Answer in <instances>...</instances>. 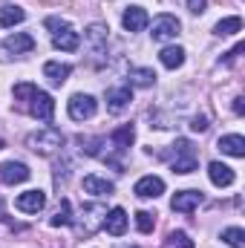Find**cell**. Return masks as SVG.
<instances>
[{
    "mask_svg": "<svg viewBox=\"0 0 245 248\" xmlns=\"http://www.w3.org/2000/svg\"><path fill=\"white\" fill-rule=\"evenodd\" d=\"M29 101H32L29 113H32L35 119H41V122H52V116H55V101H52L49 93H41V90H38Z\"/></svg>",
    "mask_w": 245,
    "mask_h": 248,
    "instance_id": "ba28073f",
    "label": "cell"
},
{
    "mask_svg": "<svg viewBox=\"0 0 245 248\" xmlns=\"http://www.w3.org/2000/svg\"><path fill=\"white\" fill-rule=\"evenodd\" d=\"M168 248H193V240L184 231H170L168 234Z\"/></svg>",
    "mask_w": 245,
    "mask_h": 248,
    "instance_id": "f1b7e54d",
    "label": "cell"
},
{
    "mask_svg": "<svg viewBox=\"0 0 245 248\" xmlns=\"http://www.w3.org/2000/svg\"><path fill=\"white\" fill-rule=\"evenodd\" d=\"M147 23H150V17H147V12H144L141 6H130V9H124L122 26L127 29V32H141Z\"/></svg>",
    "mask_w": 245,
    "mask_h": 248,
    "instance_id": "4fadbf2b",
    "label": "cell"
},
{
    "mask_svg": "<svg viewBox=\"0 0 245 248\" xmlns=\"http://www.w3.org/2000/svg\"><path fill=\"white\" fill-rule=\"evenodd\" d=\"M3 49H6V52H15V55L32 52V49H35V38H32V35H26V32H15V35H9V38H6Z\"/></svg>",
    "mask_w": 245,
    "mask_h": 248,
    "instance_id": "2e32d148",
    "label": "cell"
},
{
    "mask_svg": "<svg viewBox=\"0 0 245 248\" xmlns=\"http://www.w3.org/2000/svg\"><path fill=\"white\" fill-rule=\"evenodd\" d=\"M202 205V190H179L176 196H173V202H170V208L176 211V214H190V211H196Z\"/></svg>",
    "mask_w": 245,
    "mask_h": 248,
    "instance_id": "7c38bea8",
    "label": "cell"
},
{
    "mask_svg": "<svg viewBox=\"0 0 245 248\" xmlns=\"http://www.w3.org/2000/svg\"><path fill=\"white\" fill-rule=\"evenodd\" d=\"M69 222H72V205H69V199H61V205H58L55 217L49 219V225L52 228H61V225H69Z\"/></svg>",
    "mask_w": 245,
    "mask_h": 248,
    "instance_id": "484cf974",
    "label": "cell"
},
{
    "mask_svg": "<svg viewBox=\"0 0 245 248\" xmlns=\"http://www.w3.org/2000/svg\"><path fill=\"white\" fill-rule=\"evenodd\" d=\"M107 32L110 29L104 23H90L87 32H84V41L90 46V55H92V63L95 66H101V63L107 61Z\"/></svg>",
    "mask_w": 245,
    "mask_h": 248,
    "instance_id": "3957f363",
    "label": "cell"
},
{
    "mask_svg": "<svg viewBox=\"0 0 245 248\" xmlns=\"http://www.w3.org/2000/svg\"><path fill=\"white\" fill-rule=\"evenodd\" d=\"M176 159H173V173H193L196 170V150H193V144L187 141V139H176Z\"/></svg>",
    "mask_w": 245,
    "mask_h": 248,
    "instance_id": "8992f818",
    "label": "cell"
},
{
    "mask_svg": "<svg viewBox=\"0 0 245 248\" xmlns=\"http://www.w3.org/2000/svg\"><path fill=\"white\" fill-rule=\"evenodd\" d=\"M243 101H245L243 95H237V98H234V113H237V116H243V113H245V104H243Z\"/></svg>",
    "mask_w": 245,
    "mask_h": 248,
    "instance_id": "d6a6232c",
    "label": "cell"
},
{
    "mask_svg": "<svg viewBox=\"0 0 245 248\" xmlns=\"http://www.w3.org/2000/svg\"><path fill=\"white\" fill-rule=\"evenodd\" d=\"M44 26L52 32V44H55V49H61V52H75V49L81 46V35H78L66 20H61V17H46Z\"/></svg>",
    "mask_w": 245,
    "mask_h": 248,
    "instance_id": "6da1fadb",
    "label": "cell"
},
{
    "mask_svg": "<svg viewBox=\"0 0 245 248\" xmlns=\"http://www.w3.org/2000/svg\"><path fill=\"white\" fill-rule=\"evenodd\" d=\"M225 156H234V159H243L245 156V139L240 133H231V136H222L219 144H216Z\"/></svg>",
    "mask_w": 245,
    "mask_h": 248,
    "instance_id": "ac0fdd59",
    "label": "cell"
},
{
    "mask_svg": "<svg viewBox=\"0 0 245 248\" xmlns=\"http://www.w3.org/2000/svg\"><path fill=\"white\" fill-rule=\"evenodd\" d=\"M133 248H136V246H133Z\"/></svg>",
    "mask_w": 245,
    "mask_h": 248,
    "instance_id": "836d02e7",
    "label": "cell"
},
{
    "mask_svg": "<svg viewBox=\"0 0 245 248\" xmlns=\"http://www.w3.org/2000/svg\"><path fill=\"white\" fill-rule=\"evenodd\" d=\"M190 130L205 133V130H208V116H196V119H193V124H190Z\"/></svg>",
    "mask_w": 245,
    "mask_h": 248,
    "instance_id": "1f68e13d",
    "label": "cell"
},
{
    "mask_svg": "<svg viewBox=\"0 0 245 248\" xmlns=\"http://www.w3.org/2000/svg\"><path fill=\"white\" fill-rule=\"evenodd\" d=\"M133 193L138 199H156V196L165 193V179H159V176H141L136 182V187H133Z\"/></svg>",
    "mask_w": 245,
    "mask_h": 248,
    "instance_id": "8fae6325",
    "label": "cell"
},
{
    "mask_svg": "<svg viewBox=\"0 0 245 248\" xmlns=\"http://www.w3.org/2000/svg\"><path fill=\"white\" fill-rule=\"evenodd\" d=\"M26 147L41 153V156H52V153H58L63 147V133L55 130V127H44V130L26 136Z\"/></svg>",
    "mask_w": 245,
    "mask_h": 248,
    "instance_id": "7a4b0ae2",
    "label": "cell"
},
{
    "mask_svg": "<svg viewBox=\"0 0 245 248\" xmlns=\"http://www.w3.org/2000/svg\"><path fill=\"white\" fill-rule=\"evenodd\" d=\"M44 205H46V193L44 190H26V193H20L15 199V208L23 211V214H38V211H44Z\"/></svg>",
    "mask_w": 245,
    "mask_h": 248,
    "instance_id": "30bf717a",
    "label": "cell"
},
{
    "mask_svg": "<svg viewBox=\"0 0 245 248\" xmlns=\"http://www.w3.org/2000/svg\"><path fill=\"white\" fill-rule=\"evenodd\" d=\"M187 9H190L193 15H202V12L208 9V0H187Z\"/></svg>",
    "mask_w": 245,
    "mask_h": 248,
    "instance_id": "4dcf8cb0",
    "label": "cell"
},
{
    "mask_svg": "<svg viewBox=\"0 0 245 248\" xmlns=\"http://www.w3.org/2000/svg\"><path fill=\"white\" fill-rule=\"evenodd\" d=\"M237 32H243V17H237V15L222 17V20L214 26V35H219V38H225V35H237Z\"/></svg>",
    "mask_w": 245,
    "mask_h": 248,
    "instance_id": "cb8c5ba5",
    "label": "cell"
},
{
    "mask_svg": "<svg viewBox=\"0 0 245 248\" xmlns=\"http://www.w3.org/2000/svg\"><path fill=\"white\" fill-rule=\"evenodd\" d=\"M81 222H78V231L84 237H92L98 228H104V217H107V208L101 202H92V205H84L81 208Z\"/></svg>",
    "mask_w": 245,
    "mask_h": 248,
    "instance_id": "5b68a950",
    "label": "cell"
},
{
    "mask_svg": "<svg viewBox=\"0 0 245 248\" xmlns=\"http://www.w3.org/2000/svg\"><path fill=\"white\" fill-rule=\"evenodd\" d=\"M179 29H182V23H179V17H173V15H159L156 20H153V41H170V38H176L179 35Z\"/></svg>",
    "mask_w": 245,
    "mask_h": 248,
    "instance_id": "52a82bcc",
    "label": "cell"
},
{
    "mask_svg": "<svg viewBox=\"0 0 245 248\" xmlns=\"http://www.w3.org/2000/svg\"><path fill=\"white\" fill-rule=\"evenodd\" d=\"M32 176V170L23 162H3L0 165V182L3 185H20Z\"/></svg>",
    "mask_w": 245,
    "mask_h": 248,
    "instance_id": "9c48e42d",
    "label": "cell"
},
{
    "mask_svg": "<svg viewBox=\"0 0 245 248\" xmlns=\"http://www.w3.org/2000/svg\"><path fill=\"white\" fill-rule=\"evenodd\" d=\"M153 225H156V217H153L150 211H138V214H136V228H138L141 234H150Z\"/></svg>",
    "mask_w": 245,
    "mask_h": 248,
    "instance_id": "83f0119b",
    "label": "cell"
},
{
    "mask_svg": "<svg viewBox=\"0 0 245 248\" xmlns=\"http://www.w3.org/2000/svg\"><path fill=\"white\" fill-rule=\"evenodd\" d=\"M66 113L72 122H87L98 113V101L92 95H84V93H75L69 101H66Z\"/></svg>",
    "mask_w": 245,
    "mask_h": 248,
    "instance_id": "277c9868",
    "label": "cell"
},
{
    "mask_svg": "<svg viewBox=\"0 0 245 248\" xmlns=\"http://www.w3.org/2000/svg\"><path fill=\"white\" fill-rule=\"evenodd\" d=\"M44 75L49 78L52 87H61L63 81L72 75V66H69V63H61V61H46L44 63Z\"/></svg>",
    "mask_w": 245,
    "mask_h": 248,
    "instance_id": "d6986e66",
    "label": "cell"
},
{
    "mask_svg": "<svg viewBox=\"0 0 245 248\" xmlns=\"http://www.w3.org/2000/svg\"><path fill=\"white\" fill-rule=\"evenodd\" d=\"M130 101H133V90H130V87H113V90H107V110H110V113L127 110Z\"/></svg>",
    "mask_w": 245,
    "mask_h": 248,
    "instance_id": "5bb4252c",
    "label": "cell"
},
{
    "mask_svg": "<svg viewBox=\"0 0 245 248\" xmlns=\"http://www.w3.org/2000/svg\"><path fill=\"white\" fill-rule=\"evenodd\" d=\"M208 176H211V182L216 187H228V185H234V179H237L234 168H228L222 162H211L208 165Z\"/></svg>",
    "mask_w": 245,
    "mask_h": 248,
    "instance_id": "9a60e30c",
    "label": "cell"
},
{
    "mask_svg": "<svg viewBox=\"0 0 245 248\" xmlns=\"http://www.w3.org/2000/svg\"><path fill=\"white\" fill-rule=\"evenodd\" d=\"M133 139H136V127H133V124H122L119 130H113L110 144H113V150H116V153H124V150L133 144Z\"/></svg>",
    "mask_w": 245,
    "mask_h": 248,
    "instance_id": "ffe728a7",
    "label": "cell"
},
{
    "mask_svg": "<svg viewBox=\"0 0 245 248\" xmlns=\"http://www.w3.org/2000/svg\"><path fill=\"white\" fill-rule=\"evenodd\" d=\"M23 20H26V12H23L20 6L9 3V6L0 9V26H3V29H12V26H17V23H23Z\"/></svg>",
    "mask_w": 245,
    "mask_h": 248,
    "instance_id": "44dd1931",
    "label": "cell"
},
{
    "mask_svg": "<svg viewBox=\"0 0 245 248\" xmlns=\"http://www.w3.org/2000/svg\"><path fill=\"white\" fill-rule=\"evenodd\" d=\"M159 61H162V66H168V69H179L184 63V49L182 46H165L159 52Z\"/></svg>",
    "mask_w": 245,
    "mask_h": 248,
    "instance_id": "603a6c76",
    "label": "cell"
},
{
    "mask_svg": "<svg viewBox=\"0 0 245 248\" xmlns=\"http://www.w3.org/2000/svg\"><path fill=\"white\" fill-rule=\"evenodd\" d=\"M84 190L92 196H110L116 187H113V182H107L101 176H84Z\"/></svg>",
    "mask_w": 245,
    "mask_h": 248,
    "instance_id": "7402d4cb",
    "label": "cell"
},
{
    "mask_svg": "<svg viewBox=\"0 0 245 248\" xmlns=\"http://www.w3.org/2000/svg\"><path fill=\"white\" fill-rule=\"evenodd\" d=\"M104 228H107V234L122 237L124 231H127V211H124V208H113V211H107V217H104Z\"/></svg>",
    "mask_w": 245,
    "mask_h": 248,
    "instance_id": "e0dca14e",
    "label": "cell"
},
{
    "mask_svg": "<svg viewBox=\"0 0 245 248\" xmlns=\"http://www.w3.org/2000/svg\"><path fill=\"white\" fill-rule=\"evenodd\" d=\"M130 87H153V81H156V72L153 69H147V66H136V69H130Z\"/></svg>",
    "mask_w": 245,
    "mask_h": 248,
    "instance_id": "d4e9b609",
    "label": "cell"
},
{
    "mask_svg": "<svg viewBox=\"0 0 245 248\" xmlns=\"http://www.w3.org/2000/svg\"><path fill=\"white\" fill-rule=\"evenodd\" d=\"M35 93H38V87H35V84H26V81H23V84H15V98H17V101L32 98Z\"/></svg>",
    "mask_w": 245,
    "mask_h": 248,
    "instance_id": "f546056e",
    "label": "cell"
},
{
    "mask_svg": "<svg viewBox=\"0 0 245 248\" xmlns=\"http://www.w3.org/2000/svg\"><path fill=\"white\" fill-rule=\"evenodd\" d=\"M222 240L231 248H245V231L243 228H225L222 231Z\"/></svg>",
    "mask_w": 245,
    "mask_h": 248,
    "instance_id": "4316f807",
    "label": "cell"
}]
</instances>
